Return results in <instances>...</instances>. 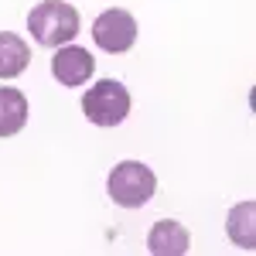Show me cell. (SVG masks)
I'll return each instance as SVG.
<instances>
[{"mask_svg": "<svg viewBox=\"0 0 256 256\" xmlns=\"http://www.w3.org/2000/svg\"><path fill=\"white\" fill-rule=\"evenodd\" d=\"M28 31L44 48H62L79 34V10L65 0H41L28 14Z\"/></svg>", "mask_w": 256, "mask_h": 256, "instance_id": "1", "label": "cell"}, {"mask_svg": "<svg viewBox=\"0 0 256 256\" xmlns=\"http://www.w3.org/2000/svg\"><path fill=\"white\" fill-rule=\"evenodd\" d=\"M106 192L116 202L120 208H140L147 205L154 192H158V178L147 164L140 160H120L116 168L110 171V181H106Z\"/></svg>", "mask_w": 256, "mask_h": 256, "instance_id": "2", "label": "cell"}, {"mask_svg": "<svg viewBox=\"0 0 256 256\" xmlns=\"http://www.w3.org/2000/svg\"><path fill=\"white\" fill-rule=\"evenodd\" d=\"M82 113L96 126H120L126 120V113H130V92H126V86L116 79L96 82L82 96Z\"/></svg>", "mask_w": 256, "mask_h": 256, "instance_id": "3", "label": "cell"}, {"mask_svg": "<svg viewBox=\"0 0 256 256\" xmlns=\"http://www.w3.org/2000/svg\"><path fill=\"white\" fill-rule=\"evenodd\" d=\"M92 38L102 52H113V55H123L137 44V20L130 10H120V7H110L102 10L92 24Z\"/></svg>", "mask_w": 256, "mask_h": 256, "instance_id": "4", "label": "cell"}, {"mask_svg": "<svg viewBox=\"0 0 256 256\" xmlns=\"http://www.w3.org/2000/svg\"><path fill=\"white\" fill-rule=\"evenodd\" d=\"M92 68H96V58L86 48H79V44H62L55 52V58H52L55 82L68 86V89H79L82 82H89L92 79Z\"/></svg>", "mask_w": 256, "mask_h": 256, "instance_id": "5", "label": "cell"}, {"mask_svg": "<svg viewBox=\"0 0 256 256\" xmlns=\"http://www.w3.org/2000/svg\"><path fill=\"white\" fill-rule=\"evenodd\" d=\"M188 246H192L188 229L181 222H171V218L158 222L150 229V236H147V250L154 256H181V253H188Z\"/></svg>", "mask_w": 256, "mask_h": 256, "instance_id": "6", "label": "cell"}, {"mask_svg": "<svg viewBox=\"0 0 256 256\" xmlns=\"http://www.w3.org/2000/svg\"><path fill=\"white\" fill-rule=\"evenodd\" d=\"M28 123V96L20 89L0 86V137H14Z\"/></svg>", "mask_w": 256, "mask_h": 256, "instance_id": "7", "label": "cell"}, {"mask_svg": "<svg viewBox=\"0 0 256 256\" xmlns=\"http://www.w3.org/2000/svg\"><path fill=\"white\" fill-rule=\"evenodd\" d=\"M226 232H229V239L236 246L253 253L256 250V202H239L226 218Z\"/></svg>", "mask_w": 256, "mask_h": 256, "instance_id": "8", "label": "cell"}, {"mask_svg": "<svg viewBox=\"0 0 256 256\" xmlns=\"http://www.w3.org/2000/svg\"><path fill=\"white\" fill-rule=\"evenodd\" d=\"M31 65V52L14 31H0V79H18Z\"/></svg>", "mask_w": 256, "mask_h": 256, "instance_id": "9", "label": "cell"}]
</instances>
